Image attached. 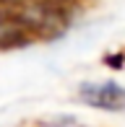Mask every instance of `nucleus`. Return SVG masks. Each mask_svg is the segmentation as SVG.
Listing matches in <instances>:
<instances>
[{"label": "nucleus", "instance_id": "1", "mask_svg": "<svg viewBox=\"0 0 125 127\" xmlns=\"http://www.w3.org/2000/svg\"><path fill=\"white\" fill-rule=\"evenodd\" d=\"M81 101L89 106L107 109V112H123L125 109V88L115 80H104V83H83L81 86Z\"/></svg>", "mask_w": 125, "mask_h": 127}, {"label": "nucleus", "instance_id": "2", "mask_svg": "<svg viewBox=\"0 0 125 127\" xmlns=\"http://www.w3.org/2000/svg\"><path fill=\"white\" fill-rule=\"evenodd\" d=\"M26 42H29V34H26L24 24L13 13L0 8V47H21Z\"/></svg>", "mask_w": 125, "mask_h": 127}]
</instances>
